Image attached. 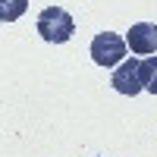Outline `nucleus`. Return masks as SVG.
I'll use <instances>...</instances> for the list:
<instances>
[{
	"label": "nucleus",
	"mask_w": 157,
	"mask_h": 157,
	"mask_svg": "<svg viewBox=\"0 0 157 157\" xmlns=\"http://www.w3.org/2000/svg\"><path fill=\"white\" fill-rule=\"evenodd\" d=\"M38 35L44 38L47 44H66L75 35V22L63 6H47L38 16Z\"/></svg>",
	"instance_id": "1"
},
{
	"label": "nucleus",
	"mask_w": 157,
	"mask_h": 157,
	"mask_svg": "<svg viewBox=\"0 0 157 157\" xmlns=\"http://www.w3.org/2000/svg\"><path fill=\"white\" fill-rule=\"evenodd\" d=\"M126 41L116 32H101L94 35V41H91V60L98 63V66H116L120 60H126Z\"/></svg>",
	"instance_id": "2"
},
{
	"label": "nucleus",
	"mask_w": 157,
	"mask_h": 157,
	"mask_svg": "<svg viewBox=\"0 0 157 157\" xmlns=\"http://www.w3.org/2000/svg\"><path fill=\"white\" fill-rule=\"evenodd\" d=\"M138 66H141L138 60H123L120 66H116V72L110 75L113 91H120V94H126V98H135L141 91V69Z\"/></svg>",
	"instance_id": "3"
},
{
	"label": "nucleus",
	"mask_w": 157,
	"mask_h": 157,
	"mask_svg": "<svg viewBox=\"0 0 157 157\" xmlns=\"http://www.w3.org/2000/svg\"><path fill=\"white\" fill-rule=\"evenodd\" d=\"M126 44L132 54H157V25L154 22H135L132 29L126 32Z\"/></svg>",
	"instance_id": "4"
},
{
	"label": "nucleus",
	"mask_w": 157,
	"mask_h": 157,
	"mask_svg": "<svg viewBox=\"0 0 157 157\" xmlns=\"http://www.w3.org/2000/svg\"><path fill=\"white\" fill-rule=\"evenodd\" d=\"M138 69H141V88L151 91V94H157V57H154V54L145 57Z\"/></svg>",
	"instance_id": "5"
},
{
	"label": "nucleus",
	"mask_w": 157,
	"mask_h": 157,
	"mask_svg": "<svg viewBox=\"0 0 157 157\" xmlns=\"http://www.w3.org/2000/svg\"><path fill=\"white\" fill-rule=\"evenodd\" d=\"M29 0H0V22H16L19 16H25Z\"/></svg>",
	"instance_id": "6"
},
{
	"label": "nucleus",
	"mask_w": 157,
	"mask_h": 157,
	"mask_svg": "<svg viewBox=\"0 0 157 157\" xmlns=\"http://www.w3.org/2000/svg\"><path fill=\"white\" fill-rule=\"evenodd\" d=\"M91 157H101V154H91Z\"/></svg>",
	"instance_id": "7"
}]
</instances>
